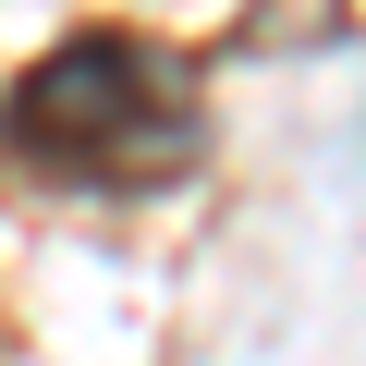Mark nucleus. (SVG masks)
I'll use <instances>...</instances> for the list:
<instances>
[{
  "label": "nucleus",
  "instance_id": "1",
  "mask_svg": "<svg viewBox=\"0 0 366 366\" xmlns=\"http://www.w3.org/2000/svg\"><path fill=\"white\" fill-rule=\"evenodd\" d=\"M0 134H13L49 183L122 196V183H159V171L196 159V74L171 49H147V37H122V25H86L49 61H25Z\"/></svg>",
  "mask_w": 366,
  "mask_h": 366
}]
</instances>
